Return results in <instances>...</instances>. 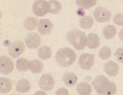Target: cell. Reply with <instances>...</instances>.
I'll return each instance as SVG.
<instances>
[{"label": "cell", "mask_w": 123, "mask_h": 95, "mask_svg": "<svg viewBox=\"0 0 123 95\" xmlns=\"http://www.w3.org/2000/svg\"><path fill=\"white\" fill-rule=\"evenodd\" d=\"M92 84L97 93L100 95H114L117 91L115 84L103 75L97 76Z\"/></svg>", "instance_id": "6da1fadb"}, {"label": "cell", "mask_w": 123, "mask_h": 95, "mask_svg": "<svg viewBox=\"0 0 123 95\" xmlns=\"http://www.w3.org/2000/svg\"><path fill=\"white\" fill-rule=\"evenodd\" d=\"M76 54L71 48L65 47L59 49L55 56L56 61L59 65L63 67H69L75 61Z\"/></svg>", "instance_id": "7a4b0ae2"}, {"label": "cell", "mask_w": 123, "mask_h": 95, "mask_svg": "<svg viewBox=\"0 0 123 95\" xmlns=\"http://www.w3.org/2000/svg\"><path fill=\"white\" fill-rule=\"evenodd\" d=\"M66 38L78 50L83 49L86 45V37L85 32L77 29H74L67 32Z\"/></svg>", "instance_id": "3957f363"}, {"label": "cell", "mask_w": 123, "mask_h": 95, "mask_svg": "<svg viewBox=\"0 0 123 95\" xmlns=\"http://www.w3.org/2000/svg\"><path fill=\"white\" fill-rule=\"evenodd\" d=\"M34 13L38 16H42L49 12V6L48 2L43 0L35 1L32 6Z\"/></svg>", "instance_id": "277c9868"}, {"label": "cell", "mask_w": 123, "mask_h": 95, "mask_svg": "<svg viewBox=\"0 0 123 95\" xmlns=\"http://www.w3.org/2000/svg\"><path fill=\"white\" fill-rule=\"evenodd\" d=\"M25 46L20 41H17L11 43L9 46L8 51L10 55L13 58L19 56L24 52Z\"/></svg>", "instance_id": "5b68a950"}, {"label": "cell", "mask_w": 123, "mask_h": 95, "mask_svg": "<svg viewBox=\"0 0 123 95\" xmlns=\"http://www.w3.org/2000/svg\"><path fill=\"white\" fill-rule=\"evenodd\" d=\"M94 61L93 54L89 53H84L80 56L78 64L81 68L85 70L89 69L93 66Z\"/></svg>", "instance_id": "8992f818"}, {"label": "cell", "mask_w": 123, "mask_h": 95, "mask_svg": "<svg viewBox=\"0 0 123 95\" xmlns=\"http://www.w3.org/2000/svg\"><path fill=\"white\" fill-rule=\"evenodd\" d=\"M55 84L54 79L51 75L49 74H43L39 82V85L41 89L46 91L52 90Z\"/></svg>", "instance_id": "52a82bcc"}, {"label": "cell", "mask_w": 123, "mask_h": 95, "mask_svg": "<svg viewBox=\"0 0 123 95\" xmlns=\"http://www.w3.org/2000/svg\"><path fill=\"white\" fill-rule=\"evenodd\" d=\"M14 65L11 59L6 56L0 57V72L3 74H8L13 71Z\"/></svg>", "instance_id": "ba28073f"}, {"label": "cell", "mask_w": 123, "mask_h": 95, "mask_svg": "<svg viewBox=\"0 0 123 95\" xmlns=\"http://www.w3.org/2000/svg\"><path fill=\"white\" fill-rule=\"evenodd\" d=\"M25 41L26 45L28 48L35 49L37 48L40 44L41 37L37 32H30L25 37Z\"/></svg>", "instance_id": "9c48e42d"}, {"label": "cell", "mask_w": 123, "mask_h": 95, "mask_svg": "<svg viewBox=\"0 0 123 95\" xmlns=\"http://www.w3.org/2000/svg\"><path fill=\"white\" fill-rule=\"evenodd\" d=\"M94 16L98 21L104 22L110 20L111 14L109 11L105 8L99 6L96 9L94 12Z\"/></svg>", "instance_id": "30bf717a"}, {"label": "cell", "mask_w": 123, "mask_h": 95, "mask_svg": "<svg viewBox=\"0 0 123 95\" xmlns=\"http://www.w3.org/2000/svg\"><path fill=\"white\" fill-rule=\"evenodd\" d=\"M53 26V24L49 19H41L38 23L37 30L41 35H46L49 34Z\"/></svg>", "instance_id": "8fae6325"}, {"label": "cell", "mask_w": 123, "mask_h": 95, "mask_svg": "<svg viewBox=\"0 0 123 95\" xmlns=\"http://www.w3.org/2000/svg\"><path fill=\"white\" fill-rule=\"evenodd\" d=\"M119 69L118 64L111 60L106 62L104 66V71L107 75L111 77L116 76L118 73Z\"/></svg>", "instance_id": "7c38bea8"}, {"label": "cell", "mask_w": 123, "mask_h": 95, "mask_svg": "<svg viewBox=\"0 0 123 95\" xmlns=\"http://www.w3.org/2000/svg\"><path fill=\"white\" fill-rule=\"evenodd\" d=\"M100 40L98 36L93 33H91L86 38V45L89 48L94 49L98 47L100 44Z\"/></svg>", "instance_id": "4fadbf2b"}, {"label": "cell", "mask_w": 123, "mask_h": 95, "mask_svg": "<svg viewBox=\"0 0 123 95\" xmlns=\"http://www.w3.org/2000/svg\"><path fill=\"white\" fill-rule=\"evenodd\" d=\"M31 88L30 83L29 81L26 79H22L17 82L16 89L19 92L25 93L28 92Z\"/></svg>", "instance_id": "5bb4252c"}, {"label": "cell", "mask_w": 123, "mask_h": 95, "mask_svg": "<svg viewBox=\"0 0 123 95\" xmlns=\"http://www.w3.org/2000/svg\"><path fill=\"white\" fill-rule=\"evenodd\" d=\"M62 79L65 84L68 86L71 87L77 83V78L76 74L70 72L65 73L62 76Z\"/></svg>", "instance_id": "9a60e30c"}, {"label": "cell", "mask_w": 123, "mask_h": 95, "mask_svg": "<svg viewBox=\"0 0 123 95\" xmlns=\"http://www.w3.org/2000/svg\"><path fill=\"white\" fill-rule=\"evenodd\" d=\"M76 90L79 95H89L92 88L90 85L86 82H82L77 85Z\"/></svg>", "instance_id": "2e32d148"}, {"label": "cell", "mask_w": 123, "mask_h": 95, "mask_svg": "<svg viewBox=\"0 0 123 95\" xmlns=\"http://www.w3.org/2000/svg\"><path fill=\"white\" fill-rule=\"evenodd\" d=\"M12 88V83L10 79L5 77H0V92L1 93L5 94L9 92Z\"/></svg>", "instance_id": "e0dca14e"}, {"label": "cell", "mask_w": 123, "mask_h": 95, "mask_svg": "<svg viewBox=\"0 0 123 95\" xmlns=\"http://www.w3.org/2000/svg\"><path fill=\"white\" fill-rule=\"evenodd\" d=\"M52 54L50 48L48 46H43L40 47L38 49L37 54L41 59L46 60L49 58Z\"/></svg>", "instance_id": "ac0fdd59"}, {"label": "cell", "mask_w": 123, "mask_h": 95, "mask_svg": "<svg viewBox=\"0 0 123 95\" xmlns=\"http://www.w3.org/2000/svg\"><path fill=\"white\" fill-rule=\"evenodd\" d=\"M43 67L42 62L37 59L33 60L30 62L29 69L33 73L38 74L41 73Z\"/></svg>", "instance_id": "d6986e66"}, {"label": "cell", "mask_w": 123, "mask_h": 95, "mask_svg": "<svg viewBox=\"0 0 123 95\" xmlns=\"http://www.w3.org/2000/svg\"><path fill=\"white\" fill-rule=\"evenodd\" d=\"M116 28L113 25H108L105 27L103 30V33L107 39L113 38L116 34Z\"/></svg>", "instance_id": "ffe728a7"}, {"label": "cell", "mask_w": 123, "mask_h": 95, "mask_svg": "<svg viewBox=\"0 0 123 95\" xmlns=\"http://www.w3.org/2000/svg\"><path fill=\"white\" fill-rule=\"evenodd\" d=\"M29 64L28 60L25 58H21L18 59L16 61V68L20 71H26L29 68Z\"/></svg>", "instance_id": "44dd1931"}, {"label": "cell", "mask_w": 123, "mask_h": 95, "mask_svg": "<svg viewBox=\"0 0 123 95\" xmlns=\"http://www.w3.org/2000/svg\"><path fill=\"white\" fill-rule=\"evenodd\" d=\"M37 25L36 19L32 16H28L25 19L24 23L25 28L27 30L31 31L35 29Z\"/></svg>", "instance_id": "7402d4cb"}, {"label": "cell", "mask_w": 123, "mask_h": 95, "mask_svg": "<svg viewBox=\"0 0 123 95\" xmlns=\"http://www.w3.org/2000/svg\"><path fill=\"white\" fill-rule=\"evenodd\" d=\"M79 23L81 28L86 29H88L92 26L94 23V20L91 16H85L80 19Z\"/></svg>", "instance_id": "603a6c76"}, {"label": "cell", "mask_w": 123, "mask_h": 95, "mask_svg": "<svg viewBox=\"0 0 123 95\" xmlns=\"http://www.w3.org/2000/svg\"><path fill=\"white\" fill-rule=\"evenodd\" d=\"M48 2L49 6V13L54 14H57L61 10V5L58 1L50 0Z\"/></svg>", "instance_id": "cb8c5ba5"}, {"label": "cell", "mask_w": 123, "mask_h": 95, "mask_svg": "<svg viewBox=\"0 0 123 95\" xmlns=\"http://www.w3.org/2000/svg\"><path fill=\"white\" fill-rule=\"evenodd\" d=\"M96 0H77L76 3L80 7L86 9H89L96 3Z\"/></svg>", "instance_id": "d4e9b609"}, {"label": "cell", "mask_w": 123, "mask_h": 95, "mask_svg": "<svg viewBox=\"0 0 123 95\" xmlns=\"http://www.w3.org/2000/svg\"><path fill=\"white\" fill-rule=\"evenodd\" d=\"M111 51L109 48L105 46L102 48L100 50L99 55L102 59L105 60L111 56Z\"/></svg>", "instance_id": "484cf974"}, {"label": "cell", "mask_w": 123, "mask_h": 95, "mask_svg": "<svg viewBox=\"0 0 123 95\" xmlns=\"http://www.w3.org/2000/svg\"><path fill=\"white\" fill-rule=\"evenodd\" d=\"M113 20L116 24L120 26L123 25V14L119 13L116 14L114 17Z\"/></svg>", "instance_id": "4316f807"}, {"label": "cell", "mask_w": 123, "mask_h": 95, "mask_svg": "<svg viewBox=\"0 0 123 95\" xmlns=\"http://www.w3.org/2000/svg\"><path fill=\"white\" fill-rule=\"evenodd\" d=\"M116 56V60L118 62L123 63V47L118 48L114 54Z\"/></svg>", "instance_id": "83f0119b"}, {"label": "cell", "mask_w": 123, "mask_h": 95, "mask_svg": "<svg viewBox=\"0 0 123 95\" xmlns=\"http://www.w3.org/2000/svg\"><path fill=\"white\" fill-rule=\"evenodd\" d=\"M55 95H69L68 91L67 89L62 87L59 89L55 92Z\"/></svg>", "instance_id": "f1b7e54d"}, {"label": "cell", "mask_w": 123, "mask_h": 95, "mask_svg": "<svg viewBox=\"0 0 123 95\" xmlns=\"http://www.w3.org/2000/svg\"><path fill=\"white\" fill-rule=\"evenodd\" d=\"M33 95H47L46 93L44 91L39 90L36 92Z\"/></svg>", "instance_id": "f546056e"}, {"label": "cell", "mask_w": 123, "mask_h": 95, "mask_svg": "<svg viewBox=\"0 0 123 95\" xmlns=\"http://www.w3.org/2000/svg\"><path fill=\"white\" fill-rule=\"evenodd\" d=\"M120 40L123 42V28L118 33Z\"/></svg>", "instance_id": "4dcf8cb0"}, {"label": "cell", "mask_w": 123, "mask_h": 95, "mask_svg": "<svg viewBox=\"0 0 123 95\" xmlns=\"http://www.w3.org/2000/svg\"><path fill=\"white\" fill-rule=\"evenodd\" d=\"M13 95V94H12V95Z\"/></svg>", "instance_id": "1f68e13d"}]
</instances>
